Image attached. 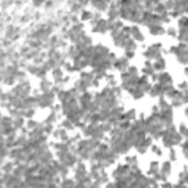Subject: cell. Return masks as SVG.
Listing matches in <instances>:
<instances>
[{"label":"cell","instance_id":"10","mask_svg":"<svg viewBox=\"0 0 188 188\" xmlns=\"http://www.w3.org/2000/svg\"><path fill=\"white\" fill-rule=\"evenodd\" d=\"M176 159V154H175V150L171 149V160H175Z\"/></svg>","mask_w":188,"mask_h":188},{"label":"cell","instance_id":"6","mask_svg":"<svg viewBox=\"0 0 188 188\" xmlns=\"http://www.w3.org/2000/svg\"><path fill=\"white\" fill-rule=\"evenodd\" d=\"M162 175H168L171 172V162H166V163H163L162 164Z\"/></svg>","mask_w":188,"mask_h":188},{"label":"cell","instance_id":"4","mask_svg":"<svg viewBox=\"0 0 188 188\" xmlns=\"http://www.w3.org/2000/svg\"><path fill=\"white\" fill-rule=\"evenodd\" d=\"M40 87H41L43 93H44V91H50V88H52V82H50V81H47V79H43L41 84H40Z\"/></svg>","mask_w":188,"mask_h":188},{"label":"cell","instance_id":"5","mask_svg":"<svg viewBox=\"0 0 188 188\" xmlns=\"http://www.w3.org/2000/svg\"><path fill=\"white\" fill-rule=\"evenodd\" d=\"M93 16H94V13L90 12V10H82V13H81L82 21H90V19H93Z\"/></svg>","mask_w":188,"mask_h":188},{"label":"cell","instance_id":"9","mask_svg":"<svg viewBox=\"0 0 188 188\" xmlns=\"http://www.w3.org/2000/svg\"><path fill=\"white\" fill-rule=\"evenodd\" d=\"M62 185H63V187H68V185H77V182L70 181V179H66V181H63V182H62Z\"/></svg>","mask_w":188,"mask_h":188},{"label":"cell","instance_id":"2","mask_svg":"<svg viewBox=\"0 0 188 188\" xmlns=\"http://www.w3.org/2000/svg\"><path fill=\"white\" fill-rule=\"evenodd\" d=\"M149 31H150V34H153V35H162V34H164L166 32V30H164L160 24H151V25L149 27Z\"/></svg>","mask_w":188,"mask_h":188},{"label":"cell","instance_id":"7","mask_svg":"<svg viewBox=\"0 0 188 188\" xmlns=\"http://www.w3.org/2000/svg\"><path fill=\"white\" fill-rule=\"evenodd\" d=\"M53 77H55V79H62V77H63V70L60 69V68H55L53 69Z\"/></svg>","mask_w":188,"mask_h":188},{"label":"cell","instance_id":"3","mask_svg":"<svg viewBox=\"0 0 188 188\" xmlns=\"http://www.w3.org/2000/svg\"><path fill=\"white\" fill-rule=\"evenodd\" d=\"M164 66H166V63H164V59H162V57H159L153 62L154 70H162V69H164Z\"/></svg>","mask_w":188,"mask_h":188},{"label":"cell","instance_id":"8","mask_svg":"<svg viewBox=\"0 0 188 188\" xmlns=\"http://www.w3.org/2000/svg\"><path fill=\"white\" fill-rule=\"evenodd\" d=\"M171 37H176V34H178V31H176V28H169L168 31H166Z\"/></svg>","mask_w":188,"mask_h":188},{"label":"cell","instance_id":"1","mask_svg":"<svg viewBox=\"0 0 188 188\" xmlns=\"http://www.w3.org/2000/svg\"><path fill=\"white\" fill-rule=\"evenodd\" d=\"M128 65H129V59L128 57L115 59V62H113V68H116L118 70H121V72H124V70L128 69Z\"/></svg>","mask_w":188,"mask_h":188}]
</instances>
